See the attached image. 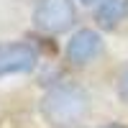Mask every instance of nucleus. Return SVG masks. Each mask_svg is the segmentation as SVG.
Returning <instances> with one entry per match:
<instances>
[{
	"label": "nucleus",
	"instance_id": "f257e3e1",
	"mask_svg": "<svg viewBox=\"0 0 128 128\" xmlns=\"http://www.w3.org/2000/svg\"><path fill=\"white\" fill-rule=\"evenodd\" d=\"M90 110L87 92L77 84H56L41 100V115L51 128H74Z\"/></svg>",
	"mask_w": 128,
	"mask_h": 128
},
{
	"label": "nucleus",
	"instance_id": "20e7f679",
	"mask_svg": "<svg viewBox=\"0 0 128 128\" xmlns=\"http://www.w3.org/2000/svg\"><path fill=\"white\" fill-rule=\"evenodd\" d=\"M100 51H102L100 34L92 31V28H80L77 34L69 38V44H67V59L72 64H77V67H82V64L92 62Z\"/></svg>",
	"mask_w": 128,
	"mask_h": 128
},
{
	"label": "nucleus",
	"instance_id": "0eeeda50",
	"mask_svg": "<svg viewBox=\"0 0 128 128\" xmlns=\"http://www.w3.org/2000/svg\"><path fill=\"white\" fill-rule=\"evenodd\" d=\"M102 128H128V126H120V123H108V126H102Z\"/></svg>",
	"mask_w": 128,
	"mask_h": 128
},
{
	"label": "nucleus",
	"instance_id": "423d86ee",
	"mask_svg": "<svg viewBox=\"0 0 128 128\" xmlns=\"http://www.w3.org/2000/svg\"><path fill=\"white\" fill-rule=\"evenodd\" d=\"M118 98L128 105V64L120 69V74H118Z\"/></svg>",
	"mask_w": 128,
	"mask_h": 128
},
{
	"label": "nucleus",
	"instance_id": "f03ea898",
	"mask_svg": "<svg viewBox=\"0 0 128 128\" xmlns=\"http://www.w3.org/2000/svg\"><path fill=\"white\" fill-rule=\"evenodd\" d=\"M77 20L72 0H38L34 10V23L44 34H62L69 31Z\"/></svg>",
	"mask_w": 128,
	"mask_h": 128
},
{
	"label": "nucleus",
	"instance_id": "7ed1b4c3",
	"mask_svg": "<svg viewBox=\"0 0 128 128\" xmlns=\"http://www.w3.org/2000/svg\"><path fill=\"white\" fill-rule=\"evenodd\" d=\"M38 64V49L26 41L0 44V77L8 74H26Z\"/></svg>",
	"mask_w": 128,
	"mask_h": 128
},
{
	"label": "nucleus",
	"instance_id": "39448f33",
	"mask_svg": "<svg viewBox=\"0 0 128 128\" xmlns=\"http://www.w3.org/2000/svg\"><path fill=\"white\" fill-rule=\"evenodd\" d=\"M126 18H128V0H102L95 10V20L102 31L118 28Z\"/></svg>",
	"mask_w": 128,
	"mask_h": 128
},
{
	"label": "nucleus",
	"instance_id": "6e6552de",
	"mask_svg": "<svg viewBox=\"0 0 128 128\" xmlns=\"http://www.w3.org/2000/svg\"><path fill=\"white\" fill-rule=\"evenodd\" d=\"M82 3H84V5H100L102 0H82Z\"/></svg>",
	"mask_w": 128,
	"mask_h": 128
}]
</instances>
